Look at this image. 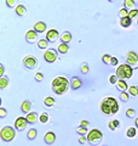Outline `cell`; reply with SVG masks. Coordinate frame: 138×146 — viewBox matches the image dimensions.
Returning a JSON list of instances; mask_svg holds the SVG:
<instances>
[{"mask_svg":"<svg viewBox=\"0 0 138 146\" xmlns=\"http://www.w3.org/2000/svg\"><path fill=\"white\" fill-rule=\"evenodd\" d=\"M132 74H133V70L130 65H127V63L120 65L116 68V72H115V76H116L119 79H122V80L131 78Z\"/></svg>","mask_w":138,"mask_h":146,"instance_id":"3","label":"cell"},{"mask_svg":"<svg viewBox=\"0 0 138 146\" xmlns=\"http://www.w3.org/2000/svg\"><path fill=\"white\" fill-rule=\"evenodd\" d=\"M36 39H38V33L34 29H30L26 33V40L28 43H34Z\"/></svg>","mask_w":138,"mask_h":146,"instance_id":"12","label":"cell"},{"mask_svg":"<svg viewBox=\"0 0 138 146\" xmlns=\"http://www.w3.org/2000/svg\"><path fill=\"white\" fill-rule=\"evenodd\" d=\"M128 17H130L131 20H133V18L138 17V10H137V9H133V10H131L130 13H128Z\"/></svg>","mask_w":138,"mask_h":146,"instance_id":"34","label":"cell"},{"mask_svg":"<svg viewBox=\"0 0 138 146\" xmlns=\"http://www.w3.org/2000/svg\"><path fill=\"white\" fill-rule=\"evenodd\" d=\"M118 80H119V79H118V77L115 76V74H113V76H110V77H109V82H110L112 84H114V85L118 83Z\"/></svg>","mask_w":138,"mask_h":146,"instance_id":"40","label":"cell"},{"mask_svg":"<svg viewBox=\"0 0 138 146\" xmlns=\"http://www.w3.org/2000/svg\"><path fill=\"white\" fill-rule=\"evenodd\" d=\"M118 63H119L118 58H116V57H112V61H110V66L115 67V66H118Z\"/></svg>","mask_w":138,"mask_h":146,"instance_id":"42","label":"cell"},{"mask_svg":"<svg viewBox=\"0 0 138 146\" xmlns=\"http://www.w3.org/2000/svg\"><path fill=\"white\" fill-rule=\"evenodd\" d=\"M16 136V131H15V128H12L10 125H5L3 128L1 130H0V138H1L3 141H5V143H10L15 139Z\"/></svg>","mask_w":138,"mask_h":146,"instance_id":"5","label":"cell"},{"mask_svg":"<svg viewBox=\"0 0 138 146\" xmlns=\"http://www.w3.org/2000/svg\"><path fill=\"white\" fill-rule=\"evenodd\" d=\"M6 115H7L6 110L4 108V107H1V108H0V118H4V117H6Z\"/></svg>","mask_w":138,"mask_h":146,"instance_id":"43","label":"cell"},{"mask_svg":"<svg viewBox=\"0 0 138 146\" xmlns=\"http://www.w3.org/2000/svg\"><path fill=\"white\" fill-rule=\"evenodd\" d=\"M49 46V42L46 39H39L38 42V48L39 49H47Z\"/></svg>","mask_w":138,"mask_h":146,"instance_id":"26","label":"cell"},{"mask_svg":"<svg viewBox=\"0 0 138 146\" xmlns=\"http://www.w3.org/2000/svg\"><path fill=\"white\" fill-rule=\"evenodd\" d=\"M30 108H32V102L29 101V100H24L21 105V111L23 113H26V115H28V113L30 112Z\"/></svg>","mask_w":138,"mask_h":146,"instance_id":"14","label":"cell"},{"mask_svg":"<svg viewBox=\"0 0 138 146\" xmlns=\"http://www.w3.org/2000/svg\"><path fill=\"white\" fill-rule=\"evenodd\" d=\"M102 61H103V63H109V65H110V61H112V56H110V55H108V54H105V55H103Z\"/></svg>","mask_w":138,"mask_h":146,"instance_id":"35","label":"cell"},{"mask_svg":"<svg viewBox=\"0 0 138 146\" xmlns=\"http://www.w3.org/2000/svg\"><path fill=\"white\" fill-rule=\"evenodd\" d=\"M116 85V88L121 91V93H124V91H126V90H128V85H127V83H126V80H122V79H119L118 80V83L115 84Z\"/></svg>","mask_w":138,"mask_h":146,"instance_id":"18","label":"cell"},{"mask_svg":"<svg viewBox=\"0 0 138 146\" xmlns=\"http://www.w3.org/2000/svg\"><path fill=\"white\" fill-rule=\"evenodd\" d=\"M126 116L128 118H133V117H135V110H133V108H127L126 110Z\"/></svg>","mask_w":138,"mask_h":146,"instance_id":"36","label":"cell"},{"mask_svg":"<svg viewBox=\"0 0 138 146\" xmlns=\"http://www.w3.org/2000/svg\"><path fill=\"white\" fill-rule=\"evenodd\" d=\"M135 6V0H124V7L125 9H132Z\"/></svg>","mask_w":138,"mask_h":146,"instance_id":"27","label":"cell"},{"mask_svg":"<svg viewBox=\"0 0 138 146\" xmlns=\"http://www.w3.org/2000/svg\"><path fill=\"white\" fill-rule=\"evenodd\" d=\"M120 25L124 27V28H128L131 26V18L130 17H125L120 20Z\"/></svg>","mask_w":138,"mask_h":146,"instance_id":"23","label":"cell"},{"mask_svg":"<svg viewBox=\"0 0 138 146\" xmlns=\"http://www.w3.org/2000/svg\"><path fill=\"white\" fill-rule=\"evenodd\" d=\"M26 12H27V7L24 5H17L16 6V15L22 17V16L26 15Z\"/></svg>","mask_w":138,"mask_h":146,"instance_id":"19","label":"cell"},{"mask_svg":"<svg viewBox=\"0 0 138 146\" xmlns=\"http://www.w3.org/2000/svg\"><path fill=\"white\" fill-rule=\"evenodd\" d=\"M68 50H69V46H68V44H59L58 45V52L59 54H67L68 52Z\"/></svg>","mask_w":138,"mask_h":146,"instance_id":"25","label":"cell"},{"mask_svg":"<svg viewBox=\"0 0 138 146\" xmlns=\"http://www.w3.org/2000/svg\"><path fill=\"white\" fill-rule=\"evenodd\" d=\"M4 73H5V68H4V65L1 63V65H0V76L4 77Z\"/></svg>","mask_w":138,"mask_h":146,"instance_id":"45","label":"cell"},{"mask_svg":"<svg viewBox=\"0 0 138 146\" xmlns=\"http://www.w3.org/2000/svg\"><path fill=\"white\" fill-rule=\"evenodd\" d=\"M76 133L79 135H85L87 133V128H84V127H78L76 128Z\"/></svg>","mask_w":138,"mask_h":146,"instance_id":"32","label":"cell"},{"mask_svg":"<svg viewBox=\"0 0 138 146\" xmlns=\"http://www.w3.org/2000/svg\"><path fill=\"white\" fill-rule=\"evenodd\" d=\"M108 127H109V129H110V130H113V131L116 129L118 125H116V123H115V119L110 121V122H109V124H108Z\"/></svg>","mask_w":138,"mask_h":146,"instance_id":"37","label":"cell"},{"mask_svg":"<svg viewBox=\"0 0 138 146\" xmlns=\"http://www.w3.org/2000/svg\"><path fill=\"white\" fill-rule=\"evenodd\" d=\"M58 39V32L56 29H49L46 32V40L50 43H55Z\"/></svg>","mask_w":138,"mask_h":146,"instance_id":"10","label":"cell"},{"mask_svg":"<svg viewBox=\"0 0 138 146\" xmlns=\"http://www.w3.org/2000/svg\"><path fill=\"white\" fill-rule=\"evenodd\" d=\"M128 95H130V94H128V93H125V91H124V93H120V100H122V101H127V100H128Z\"/></svg>","mask_w":138,"mask_h":146,"instance_id":"39","label":"cell"},{"mask_svg":"<svg viewBox=\"0 0 138 146\" xmlns=\"http://www.w3.org/2000/svg\"><path fill=\"white\" fill-rule=\"evenodd\" d=\"M44 60H45L46 62H49V63L56 62V60H57L56 50H55V49H49V50H46V51L44 52Z\"/></svg>","mask_w":138,"mask_h":146,"instance_id":"7","label":"cell"},{"mask_svg":"<svg viewBox=\"0 0 138 146\" xmlns=\"http://www.w3.org/2000/svg\"><path fill=\"white\" fill-rule=\"evenodd\" d=\"M55 99L52 98V96H47V98H45V100H44V105L46 107H52L53 105H55Z\"/></svg>","mask_w":138,"mask_h":146,"instance_id":"22","label":"cell"},{"mask_svg":"<svg viewBox=\"0 0 138 146\" xmlns=\"http://www.w3.org/2000/svg\"><path fill=\"white\" fill-rule=\"evenodd\" d=\"M9 83H10V79L7 78V77H0V89H5L6 86L9 85Z\"/></svg>","mask_w":138,"mask_h":146,"instance_id":"21","label":"cell"},{"mask_svg":"<svg viewBox=\"0 0 138 146\" xmlns=\"http://www.w3.org/2000/svg\"><path fill=\"white\" fill-rule=\"evenodd\" d=\"M137 135V129L135 127H130L127 129V131H126V136L127 138H130V139H132V138H135V136Z\"/></svg>","mask_w":138,"mask_h":146,"instance_id":"20","label":"cell"},{"mask_svg":"<svg viewBox=\"0 0 138 146\" xmlns=\"http://www.w3.org/2000/svg\"><path fill=\"white\" fill-rule=\"evenodd\" d=\"M59 39H61V42L64 43V44H68V43H70V40H72V33L70 32H63V33L59 35Z\"/></svg>","mask_w":138,"mask_h":146,"instance_id":"16","label":"cell"},{"mask_svg":"<svg viewBox=\"0 0 138 146\" xmlns=\"http://www.w3.org/2000/svg\"><path fill=\"white\" fill-rule=\"evenodd\" d=\"M108 1H109V3H113V1H115V0H108Z\"/></svg>","mask_w":138,"mask_h":146,"instance_id":"47","label":"cell"},{"mask_svg":"<svg viewBox=\"0 0 138 146\" xmlns=\"http://www.w3.org/2000/svg\"><path fill=\"white\" fill-rule=\"evenodd\" d=\"M49 118H50V117H49V113L43 112V113L40 115V117H39V121L43 123V124H45V123H47V122H49Z\"/></svg>","mask_w":138,"mask_h":146,"instance_id":"28","label":"cell"},{"mask_svg":"<svg viewBox=\"0 0 138 146\" xmlns=\"http://www.w3.org/2000/svg\"><path fill=\"white\" fill-rule=\"evenodd\" d=\"M39 117H40V116H39L36 112H29L28 115L26 116V119H27V122H28L29 124H34V123L38 122Z\"/></svg>","mask_w":138,"mask_h":146,"instance_id":"13","label":"cell"},{"mask_svg":"<svg viewBox=\"0 0 138 146\" xmlns=\"http://www.w3.org/2000/svg\"><path fill=\"white\" fill-rule=\"evenodd\" d=\"M44 141L47 145H52L55 141H56V134L53 131H47L45 135H44Z\"/></svg>","mask_w":138,"mask_h":146,"instance_id":"11","label":"cell"},{"mask_svg":"<svg viewBox=\"0 0 138 146\" xmlns=\"http://www.w3.org/2000/svg\"><path fill=\"white\" fill-rule=\"evenodd\" d=\"M36 135H38V131H36V129L32 128V129H29L28 133H27V138H28L29 140H34L36 138Z\"/></svg>","mask_w":138,"mask_h":146,"instance_id":"24","label":"cell"},{"mask_svg":"<svg viewBox=\"0 0 138 146\" xmlns=\"http://www.w3.org/2000/svg\"><path fill=\"white\" fill-rule=\"evenodd\" d=\"M34 31L36 32V33H44V32L46 31V23L45 22H36V23L34 25Z\"/></svg>","mask_w":138,"mask_h":146,"instance_id":"17","label":"cell"},{"mask_svg":"<svg viewBox=\"0 0 138 146\" xmlns=\"http://www.w3.org/2000/svg\"><path fill=\"white\" fill-rule=\"evenodd\" d=\"M128 94H130L131 96H137L138 95V88L135 86V85L130 86V88H128Z\"/></svg>","mask_w":138,"mask_h":146,"instance_id":"29","label":"cell"},{"mask_svg":"<svg viewBox=\"0 0 138 146\" xmlns=\"http://www.w3.org/2000/svg\"><path fill=\"white\" fill-rule=\"evenodd\" d=\"M90 125V122L89 121H86V119H82L81 122H80V125L79 127H84V128H87Z\"/></svg>","mask_w":138,"mask_h":146,"instance_id":"41","label":"cell"},{"mask_svg":"<svg viewBox=\"0 0 138 146\" xmlns=\"http://www.w3.org/2000/svg\"><path fill=\"white\" fill-rule=\"evenodd\" d=\"M101 111L104 115H115L119 111V104L116 101V99H114L112 96L104 98L101 102Z\"/></svg>","mask_w":138,"mask_h":146,"instance_id":"1","label":"cell"},{"mask_svg":"<svg viewBox=\"0 0 138 146\" xmlns=\"http://www.w3.org/2000/svg\"><path fill=\"white\" fill-rule=\"evenodd\" d=\"M69 85L70 82H68L66 77H56L52 80V91L57 95H63L68 91Z\"/></svg>","mask_w":138,"mask_h":146,"instance_id":"2","label":"cell"},{"mask_svg":"<svg viewBox=\"0 0 138 146\" xmlns=\"http://www.w3.org/2000/svg\"><path fill=\"white\" fill-rule=\"evenodd\" d=\"M126 62L130 66H136L138 65V55L135 51H128L126 55Z\"/></svg>","mask_w":138,"mask_h":146,"instance_id":"8","label":"cell"},{"mask_svg":"<svg viewBox=\"0 0 138 146\" xmlns=\"http://www.w3.org/2000/svg\"><path fill=\"white\" fill-rule=\"evenodd\" d=\"M128 13H130V11H127V9H121V10H119V16H120V18H125V17H128Z\"/></svg>","mask_w":138,"mask_h":146,"instance_id":"30","label":"cell"},{"mask_svg":"<svg viewBox=\"0 0 138 146\" xmlns=\"http://www.w3.org/2000/svg\"><path fill=\"white\" fill-rule=\"evenodd\" d=\"M27 124H28V122H27L26 117H17L16 121H15V129L16 130H24Z\"/></svg>","mask_w":138,"mask_h":146,"instance_id":"9","label":"cell"},{"mask_svg":"<svg viewBox=\"0 0 138 146\" xmlns=\"http://www.w3.org/2000/svg\"><path fill=\"white\" fill-rule=\"evenodd\" d=\"M80 71H81L82 74H87V73H89L90 68H89V66H87V63H82L81 67H80Z\"/></svg>","mask_w":138,"mask_h":146,"instance_id":"31","label":"cell"},{"mask_svg":"<svg viewBox=\"0 0 138 146\" xmlns=\"http://www.w3.org/2000/svg\"><path fill=\"white\" fill-rule=\"evenodd\" d=\"M103 139V134L99 129H91L87 133V143L92 146H97L102 143Z\"/></svg>","mask_w":138,"mask_h":146,"instance_id":"4","label":"cell"},{"mask_svg":"<svg viewBox=\"0 0 138 146\" xmlns=\"http://www.w3.org/2000/svg\"><path fill=\"white\" fill-rule=\"evenodd\" d=\"M86 141H87V138H86V136H85V135H80V138H79V143L82 145V144H85Z\"/></svg>","mask_w":138,"mask_h":146,"instance_id":"44","label":"cell"},{"mask_svg":"<svg viewBox=\"0 0 138 146\" xmlns=\"http://www.w3.org/2000/svg\"><path fill=\"white\" fill-rule=\"evenodd\" d=\"M135 123H136V127L138 128V118H136V122H135Z\"/></svg>","mask_w":138,"mask_h":146,"instance_id":"46","label":"cell"},{"mask_svg":"<svg viewBox=\"0 0 138 146\" xmlns=\"http://www.w3.org/2000/svg\"><path fill=\"white\" fill-rule=\"evenodd\" d=\"M137 23H138V20H137Z\"/></svg>","mask_w":138,"mask_h":146,"instance_id":"48","label":"cell"},{"mask_svg":"<svg viewBox=\"0 0 138 146\" xmlns=\"http://www.w3.org/2000/svg\"><path fill=\"white\" fill-rule=\"evenodd\" d=\"M17 3H18V0H6V6L7 7H15L17 5Z\"/></svg>","mask_w":138,"mask_h":146,"instance_id":"33","label":"cell"},{"mask_svg":"<svg viewBox=\"0 0 138 146\" xmlns=\"http://www.w3.org/2000/svg\"><path fill=\"white\" fill-rule=\"evenodd\" d=\"M81 85H82L81 80L78 78V77H73L72 80H70V88L73 90H78L79 88H81Z\"/></svg>","mask_w":138,"mask_h":146,"instance_id":"15","label":"cell"},{"mask_svg":"<svg viewBox=\"0 0 138 146\" xmlns=\"http://www.w3.org/2000/svg\"><path fill=\"white\" fill-rule=\"evenodd\" d=\"M23 66H24L27 70H34V68L38 66V60L34 56H26L23 58Z\"/></svg>","mask_w":138,"mask_h":146,"instance_id":"6","label":"cell"},{"mask_svg":"<svg viewBox=\"0 0 138 146\" xmlns=\"http://www.w3.org/2000/svg\"><path fill=\"white\" fill-rule=\"evenodd\" d=\"M34 79H35L36 82H41V80L44 79V76H43V73H40V72L35 73V76H34Z\"/></svg>","mask_w":138,"mask_h":146,"instance_id":"38","label":"cell"}]
</instances>
